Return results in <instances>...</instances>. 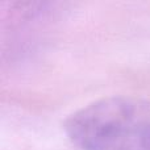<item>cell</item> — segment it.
<instances>
[{"instance_id":"7a4b0ae2","label":"cell","mask_w":150,"mask_h":150,"mask_svg":"<svg viewBox=\"0 0 150 150\" xmlns=\"http://www.w3.org/2000/svg\"><path fill=\"white\" fill-rule=\"evenodd\" d=\"M53 0H0L3 18L11 23H25L38 16Z\"/></svg>"},{"instance_id":"6da1fadb","label":"cell","mask_w":150,"mask_h":150,"mask_svg":"<svg viewBox=\"0 0 150 150\" xmlns=\"http://www.w3.org/2000/svg\"><path fill=\"white\" fill-rule=\"evenodd\" d=\"M63 129L79 150H150V100L99 99L67 116Z\"/></svg>"}]
</instances>
